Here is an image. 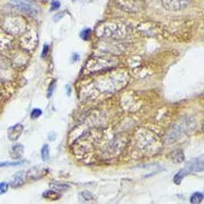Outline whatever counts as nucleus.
Here are the masks:
<instances>
[{"mask_svg":"<svg viewBox=\"0 0 204 204\" xmlns=\"http://www.w3.org/2000/svg\"><path fill=\"white\" fill-rule=\"evenodd\" d=\"M192 0H162V5L165 9L171 11H179L185 9Z\"/></svg>","mask_w":204,"mask_h":204,"instance_id":"3","label":"nucleus"},{"mask_svg":"<svg viewBox=\"0 0 204 204\" xmlns=\"http://www.w3.org/2000/svg\"><path fill=\"white\" fill-rule=\"evenodd\" d=\"M43 196L45 198H49V200L55 201V200H57L59 198V194L54 190V191H45L43 193Z\"/></svg>","mask_w":204,"mask_h":204,"instance_id":"13","label":"nucleus"},{"mask_svg":"<svg viewBox=\"0 0 204 204\" xmlns=\"http://www.w3.org/2000/svg\"><path fill=\"white\" fill-rule=\"evenodd\" d=\"M10 2L13 3V6H15L19 11H21L28 16H36L38 13V8L29 0H10Z\"/></svg>","mask_w":204,"mask_h":204,"instance_id":"2","label":"nucleus"},{"mask_svg":"<svg viewBox=\"0 0 204 204\" xmlns=\"http://www.w3.org/2000/svg\"><path fill=\"white\" fill-rule=\"evenodd\" d=\"M9 189V183L7 182H0V195L5 194Z\"/></svg>","mask_w":204,"mask_h":204,"instance_id":"18","label":"nucleus"},{"mask_svg":"<svg viewBox=\"0 0 204 204\" xmlns=\"http://www.w3.org/2000/svg\"><path fill=\"white\" fill-rule=\"evenodd\" d=\"M186 174H187V172H186L184 168L183 170H179V172H177L175 175H174V177H173V182L175 183V184H181V182L183 181V179L186 176Z\"/></svg>","mask_w":204,"mask_h":204,"instance_id":"10","label":"nucleus"},{"mask_svg":"<svg viewBox=\"0 0 204 204\" xmlns=\"http://www.w3.org/2000/svg\"><path fill=\"white\" fill-rule=\"evenodd\" d=\"M40 154H41V158H43V162H48L50 158V154H49V147L48 145H45L41 147V151H40Z\"/></svg>","mask_w":204,"mask_h":204,"instance_id":"12","label":"nucleus"},{"mask_svg":"<svg viewBox=\"0 0 204 204\" xmlns=\"http://www.w3.org/2000/svg\"><path fill=\"white\" fill-rule=\"evenodd\" d=\"M90 34H92V30H90L89 28H86V29L81 30V38L83 39V40H88V39L90 38Z\"/></svg>","mask_w":204,"mask_h":204,"instance_id":"15","label":"nucleus"},{"mask_svg":"<svg viewBox=\"0 0 204 204\" xmlns=\"http://www.w3.org/2000/svg\"><path fill=\"white\" fill-rule=\"evenodd\" d=\"M10 154H11L13 157H20L24 154V146L20 145V144L13 146V149H10Z\"/></svg>","mask_w":204,"mask_h":204,"instance_id":"8","label":"nucleus"},{"mask_svg":"<svg viewBox=\"0 0 204 204\" xmlns=\"http://www.w3.org/2000/svg\"><path fill=\"white\" fill-rule=\"evenodd\" d=\"M48 53H49V46L47 45V43H45L43 47V53H41V58H46L47 55H48Z\"/></svg>","mask_w":204,"mask_h":204,"instance_id":"21","label":"nucleus"},{"mask_svg":"<svg viewBox=\"0 0 204 204\" xmlns=\"http://www.w3.org/2000/svg\"><path fill=\"white\" fill-rule=\"evenodd\" d=\"M79 198H81L83 202H89L90 200H93V195L90 194L89 192L84 191L79 194Z\"/></svg>","mask_w":204,"mask_h":204,"instance_id":"14","label":"nucleus"},{"mask_svg":"<svg viewBox=\"0 0 204 204\" xmlns=\"http://www.w3.org/2000/svg\"><path fill=\"white\" fill-rule=\"evenodd\" d=\"M118 8L127 13H138L144 9V0H115Z\"/></svg>","mask_w":204,"mask_h":204,"instance_id":"1","label":"nucleus"},{"mask_svg":"<svg viewBox=\"0 0 204 204\" xmlns=\"http://www.w3.org/2000/svg\"><path fill=\"white\" fill-rule=\"evenodd\" d=\"M50 187L54 189L55 191L62 192V191H66V190L69 189V185L66 184V183H62V182H51L50 183Z\"/></svg>","mask_w":204,"mask_h":204,"instance_id":"9","label":"nucleus"},{"mask_svg":"<svg viewBox=\"0 0 204 204\" xmlns=\"http://www.w3.org/2000/svg\"><path fill=\"white\" fill-rule=\"evenodd\" d=\"M203 198H204V195L202 192H194V193L191 195V198H190V202L193 204L201 203V202L203 201Z\"/></svg>","mask_w":204,"mask_h":204,"instance_id":"11","label":"nucleus"},{"mask_svg":"<svg viewBox=\"0 0 204 204\" xmlns=\"http://www.w3.org/2000/svg\"><path fill=\"white\" fill-rule=\"evenodd\" d=\"M22 132H24V126L21 124H16L8 128V137L10 141H17L21 136Z\"/></svg>","mask_w":204,"mask_h":204,"instance_id":"5","label":"nucleus"},{"mask_svg":"<svg viewBox=\"0 0 204 204\" xmlns=\"http://www.w3.org/2000/svg\"><path fill=\"white\" fill-rule=\"evenodd\" d=\"M73 57H74V58L71 59V62H75V60H78V59H79V54H74V55H73Z\"/></svg>","mask_w":204,"mask_h":204,"instance_id":"22","label":"nucleus"},{"mask_svg":"<svg viewBox=\"0 0 204 204\" xmlns=\"http://www.w3.org/2000/svg\"><path fill=\"white\" fill-rule=\"evenodd\" d=\"M26 176H27L26 172H24V171H19V172H17V173L11 177V181H10L9 185H11L13 187H18V186L22 185V184L25 183Z\"/></svg>","mask_w":204,"mask_h":204,"instance_id":"6","label":"nucleus"},{"mask_svg":"<svg viewBox=\"0 0 204 204\" xmlns=\"http://www.w3.org/2000/svg\"><path fill=\"white\" fill-rule=\"evenodd\" d=\"M41 115H43V111L40 108H34L30 111V118H32V119L40 117Z\"/></svg>","mask_w":204,"mask_h":204,"instance_id":"16","label":"nucleus"},{"mask_svg":"<svg viewBox=\"0 0 204 204\" xmlns=\"http://www.w3.org/2000/svg\"><path fill=\"white\" fill-rule=\"evenodd\" d=\"M184 170L187 172V173H191V172H202L203 171V157H196L193 158L191 161H189L186 163Z\"/></svg>","mask_w":204,"mask_h":204,"instance_id":"4","label":"nucleus"},{"mask_svg":"<svg viewBox=\"0 0 204 204\" xmlns=\"http://www.w3.org/2000/svg\"><path fill=\"white\" fill-rule=\"evenodd\" d=\"M171 158H172V161L176 162V163H181L184 161V153L182 149H175L174 152H172Z\"/></svg>","mask_w":204,"mask_h":204,"instance_id":"7","label":"nucleus"},{"mask_svg":"<svg viewBox=\"0 0 204 204\" xmlns=\"http://www.w3.org/2000/svg\"><path fill=\"white\" fill-rule=\"evenodd\" d=\"M24 163V161H18V162H2L0 163V167H7V166H16V165H20Z\"/></svg>","mask_w":204,"mask_h":204,"instance_id":"17","label":"nucleus"},{"mask_svg":"<svg viewBox=\"0 0 204 204\" xmlns=\"http://www.w3.org/2000/svg\"><path fill=\"white\" fill-rule=\"evenodd\" d=\"M55 87H56V81H53L51 83H50L49 88H48V94H47V97H48V98H50V97L53 96L54 90H55Z\"/></svg>","mask_w":204,"mask_h":204,"instance_id":"19","label":"nucleus"},{"mask_svg":"<svg viewBox=\"0 0 204 204\" xmlns=\"http://www.w3.org/2000/svg\"><path fill=\"white\" fill-rule=\"evenodd\" d=\"M59 7H60V2H59L58 0H53V1H51V6H50V10H51V11L57 10L59 9Z\"/></svg>","mask_w":204,"mask_h":204,"instance_id":"20","label":"nucleus"}]
</instances>
